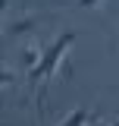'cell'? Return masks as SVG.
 Returning a JSON list of instances; mask_svg holds the SVG:
<instances>
[{
    "label": "cell",
    "mask_w": 119,
    "mask_h": 126,
    "mask_svg": "<svg viewBox=\"0 0 119 126\" xmlns=\"http://www.w3.org/2000/svg\"><path fill=\"white\" fill-rule=\"evenodd\" d=\"M100 0H78V6H85V10H91V6H97Z\"/></svg>",
    "instance_id": "obj_4"
},
{
    "label": "cell",
    "mask_w": 119,
    "mask_h": 126,
    "mask_svg": "<svg viewBox=\"0 0 119 126\" xmlns=\"http://www.w3.org/2000/svg\"><path fill=\"white\" fill-rule=\"evenodd\" d=\"M31 25H35V19H22V22H16L13 29H10V35H19V32H28Z\"/></svg>",
    "instance_id": "obj_3"
},
{
    "label": "cell",
    "mask_w": 119,
    "mask_h": 126,
    "mask_svg": "<svg viewBox=\"0 0 119 126\" xmlns=\"http://www.w3.org/2000/svg\"><path fill=\"white\" fill-rule=\"evenodd\" d=\"M91 120H94V113H91V110H85V107H78V110H72V113H69L60 126H88Z\"/></svg>",
    "instance_id": "obj_2"
},
{
    "label": "cell",
    "mask_w": 119,
    "mask_h": 126,
    "mask_svg": "<svg viewBox=\"0 0 119 126\" xmlns=\"http://www.w3.org/2000/svg\"><path fill=\"white\" fill-rule=\"evenodd\" d=\"M75 44V32H63L57 41L50 47H44V54H41V63L38 66H31L28 69V85L35 88V101H38V110H41V101H44V85L50 82V79L57 76L60 63L66 60V54H69V47Z\"/></svg>",
    "instance_id": "obj_1"
},
{
    "label": "cell",
    "mask_w": 119,
    "mask_h": 126,
    "mask_svg": "<svg viewBox=\"0 0 119 126\" xmlns=\"http://www.w3.org/2000/svg\"><path fill=\"white\" fill-rule=\"evenodd\" d=\"M110 126H119V120H113V123H110Z\"/></svg>",
    "instance_id": "obj_6"
},
{
    "label": "cell",
    "mask_w": 119,
    "mask_h": 126,
    "mask_svg": "<svg viewBox=\"0 0 119 126\" xmlns=\"http://www.w3.org/2000/svg\"><path fill=\"white\" fill-rule=\"evenodd\" d=\"M88 126H107V123H100V120H97V117H94V120H91Z\"/></svg>",
    "instance_id": "obj_5"
}]
</instances>
